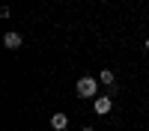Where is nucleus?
Returning a JSON list of instances; mask_svg holds the SVG:
<instances>
[{
    "label": "nucleus",
    "instance_id": "1",
    "mask_svg": "<svg viewBox=\"0 0 149 131\" xmlns=\"http://www.w3.org/2000/svg\"><path fill=\"white\" fill-rule=\"evenodd\" d=\"M74 92L81 95V98H95V92H98V80L95 78H78V83H74Z\"/></svg>",
    "mask_w": 149,
    "mask_h": 131
},
{
    "label": "nucleus",
    "instance_id": "2",
    "mask_svg": "<svg viewBox=\"0 0 149 131\" xmlns=\"http://www.w3.org/2000/svg\"><path fill=\"white\" fill-rule=\"evenodd\" d=\"M110 107H113V101H110V95H98L95 98V113H110Z\"/></svg>",
    "mask_w": 149,
    "mask_h": 131
},
{
    "label": "nucleus",
    "instance_id": "3",
    "mask_svg": "<svg viewBox=\"0 0 149 131\" xmlns=\"http://www.w3.org/2000/svg\"><path fill=\"white\" fill-rule=\"evenodd\" d=\"M51 128H54V131H66V128H69V116H66V113H54V116H51Z\"/></svg>",
    "mask_w": 149,
    "mask_h": 131
},
{
    "label": "nucleus",
    "instance_id": "4",
    "mask_svg": "<svg viewBox=\"0 0 149 131\" xmlns=\"http://www.w3.org/2000/svg\"><path fill=\"white\" fill-rule=\"evenodd\" d=\"M21 42H24V39H21V33H6V36H3V45L9 48V51L21 48Z\"/></svg>",
    "mask_w": 149,
    "mask_h": 131
},
{
    "label": "nucleus",
    "instance_id": "5",
    "mask_svg": "<svg viewBox=\"0 0 149 131\" xmlns=\"http://www.w3.org/2000/svg\"><path fill=\"white\" fill-rule=\"evenodd\" d=\"M98 80H102V83H107L110 89H116V80H113V71H110V69H104L102 75H98Z\"/></svg>",
    "mask_w": 149,
    "mask_h": 131
},
{
    "label": "nucleus",
    "instance_id": "6",
    "mask_svg": "<svg viewBox=\"0 0 149 131\" xmlns=\"http://www.w3.org/2000/svg\"><path fill=\"white\" fill-rule=\"evenodd\" d=\"M81 131H95V128H90V125H86V128H81Z\"/></svg>",
    "mask_w": 149,
    "mask_h": 131
},
{
    "label": "nucleus",
    "instance_id": "7",
    "mask_svg": "<svg viewBox=\"0 0 149 131\" xmlns=\"http://www.w3.org/2000/svg\"><path fill=\"white\" fill-rule=\"evenodd\" d=\"M146 51H149V39H146Z\"/></svg>",
    "mask_w": 149,
    "mask_h": 131
}]
</instances>
